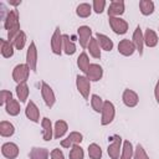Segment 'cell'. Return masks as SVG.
I'll use <instances>...</instances> for the list:
<instances>
[{"label": "cell", "instance_id": "cell-33", "mask_svg": "<svg viewBox=\"0 0 159 159\" xmlns=\"http://www.w3.org/2000/svg\"><path fill=\"white\" fill-rule=\"evenodd\" d=\"M91 12H92V5H89L88 2H82L76 7V14L78 17L86 19L91 15Z\"/></svg>", "mask_w": 159, "mask_h": 159}, {"label": "cell", "instance_id": "cell-1", "mask_svg": "<svg viewBox=\"0 0 159 159\" xmlns=\"http://www.w3.org/2000/svg\"><path fill=\"white\" fill-rule=\"evenodd\" d=\"M30 67L27 63H19L14 67L12 70V80L19 84V83H26L30 76Z\"/></svg>", "mask_w": 159, "mask_h": 159}, {"label": "cell", "instance_id": "cell-39", "mask_svg": "<svg viewBox=\"0 0 159 159\" xmlns=\"http://www.w3.org/2000/svg\"><path fill=\"white\" fill-rule=\"evenodd\" d=\"M106 4H107L106 0H93V2H92V10L96 14H102L104 11Z\"/></svg>", "mask_w": 159, "mask_h": 159}, {"label": "cell", "instance_id": "cell-28", "mask_svg": "<svg viewBox=\"0 0 159 159\" xmlns=\"http://www.w3.org/2000/svg\"><path fill=\"white\" fill-rule=\"evenodd\" d=\"M15 133V127L12 123L7 122V120H1L0 122V135L4 138H9L11 135H14Z\"/></svg>", "mask_w": 159, "mask_h": 159}, {"label": "cell", "instance_id": "cell-22", "mask_svg": "<svg viewBox=\"0 0 159 159\" xmlns=\"http://www.w3.org/2000/svg\"><path fill=\"white\" fill-rule=\"evenodd\" d=\"M143 34H144V45L145 46H148V47H155L158 45L159 39H158V35H157V32L154 30H152V29L148 27V29H145V31Z\"/></svg>", "mask_w": 159, "mask_h": 159}, {"label": "cell", "instance_id": "cell-40", "mask_svg": "<svg viewBox=\"0 0 159 159\" xmlns=\"http://www.w3.org/2000/svg\"><path fill=\"white\" fill-rule=\"evenodd\" d=\"M11 98H12V93H11L10 91L2 89V91L0 92V106H5Z\"/></svg>", "mask_w": 159, "mask_h": 159}, {"label": "cell", "instance_id": "cell-35", "mask_svg": "<svg viewBox=\"0 0 159 159\" xmlns=\"http://www.w3.org/2000/svg\"><path fill=\"white\" fill-rule=\"evenodd\" d=\"M26 34L21 30L17 35H16V37L12 40V43H14V47L16 48V50H22L24 47H25V43H26Z\"/></svg>", "mask_w": 159, "mask_h": 159}, {"label": "cell", "instance_id": "cell-27", "mask_svg": "<svg viewBox=\"0 0 159 159\" xmlns=\"http://www.w3.org/2000/svg\"><path fill=\"white\" fill-rule=\"evenodd\" d=\"M154 9H155V5L152 0H140L139 1V10H140L142 15L149 16L154 12Z\"/></svg>", "mask_w": 159, "mask_h": 159}, {"label": "cell", "instance_id": "cell-26", "mask_svg": "<svg viewBox=\"0 0 159 159\" xmlns=\"http://www.w3.org/2000/svg\"><path fill=\"white\" fill-rule=\"evenodd\" d=\"M50 152L47 148H39V147H34L30 150V159H48Z\"/></svg>", "mask_w": 159, "mask_h": 159}, {"label": "cell", "instance_id": "cell-23", "mask_svg": "<svg viewBox=\"0 0 159 159\" xmlns=\"http://www.w3.org/2000/svg\"><path fill=\"white\" fill-rule=\"evenodd\" d=\"M96 39H97V41H98V45H99V47L102 48V50H104V51H112L113 50V46H114V43H113V41L107 36V35H104V34H99V32H97L96 34Z\"/></svg>", "mask_w": 159, "mask_h": 159}, {"label": "cell", "instance_id": "cell-5", "mask_svg": "<svg viewBox=\"0 0 159 159\" xmlns=\"http://www.w3.org/2000/svg\"><path fill=\"white\" fill-rule=\"evenodd\" d=\"M26 63L32 72L37 71V47L34 41L30 42L26 51Z\"/></svg>", "mask_w": 159, "mask_h": 159}, {"label": "cell", "instance_id": "cell-12", "mask_svg": "<svg viewBox=\"0 0 159 159\" xmlns=\"http://www.w3.org/2000/svg\"><path fill=\"white\" fill-rule=\"evenodd\" d=\"M125 11V6H124V1L123 0H113L111 1L109 6H108V17H119L120 15H123Z\"/></svg>", "mask_w": 159, "mask_h": 159}, {"label": "cell", "instance_id": "cell-20", "mask_svg": "<svg viewBox=\"0 0 159 159\" xmlns=\"http://www.w3.org/2000/svg\"><path fill=\"white\" fill-rule=\"evenodd\" d=\"M14 43L9 40L5 39H0V52L1 56L5 58H10L14 56Z\"/></svg>", "mask_w": 159, "mask_h": 159}, {"label": "cell", "instance_id": "cell-18", "mask_svg": "<svg viewBox=\"0 0 159 159\" xmlns=\"http://www.w3.org/2000/svg\"><path fill=\"white\" fill-rule=\"evenodd\" d=\"M19 25H20V22H19V12H17V10L16 9L10 10L7 12V15L5 16V20H4L5 30L9 31V30H11V29H14V27H16Z\"/></svg>", "mask_w": 159, "mask_h": 159}, {"label": "cell", "instance_id": "cell-3", "mask_svg": "<svg viewBox=\"0 0 159 159\" xmlns=\"http://www.w3.org/2000/svg\"><path fill=\"white\" fill-rule=\"evenodd\" d=\"M62 36H63V34H61V30L57 26L51 37V51L53 55L60 56L62 53V50H63V37Z\"/></svg>", "mask_w": 159, "mask_h": 159}, {"label": "cell", "instance_id": "cell-7", "mask_svg": "<svg viewBox=\"0 0 159 159\" xmlns=\"http://www.w3.org/2000/svg\"><path fill=\"white\" fill-rule=\"evenodd\" d=\"M108 22H109V26L113 30V32L117 35H124L128 31L129 25L122 17H108Z\"/></svg>", "mask_w": 159, "mask_h": 159}, {"label": "cell", "instance_id": "cell-8", "mask_svg": "<svg viewBox=\"0 0 159 159\" xmlns=\"http://www.w3.org/2000/svg\"><path fill=\"white\" fill-rule=\"evenodd\" d=\"M122 147H123V139L119 135H114L113 142L108 145L107 153L111 159H119L120 153H122Z\"/></svg>", "mask_w": 159, "mask_h": 159}, {"label": "cell", "instance_id": "cell-19", "mask_svg": "<svg viewBox=\"0 0 159 159\" xmlns=\"http://www.w3.org/2000/svg\"><path fill=\"white\" fill-rule=\"evenodd\" d=\"M41 127H42V139L45 142H50L53 138V127L51 123V119L47 117H43L41 119Z\"/></svg>", "mask_w": 159, "mask_h": 159}, {"label": "cell", "instance_id": "cell-34", "mask_svg": "<svg viewBox=\"0 0 159 159\" xmlns=\"http://www.w3.org/2000/svg\"><path fill=\"white\" fill-rule=\"evenodd\" d=\"M103 104H104V101L102 99V97H99L98 94H92L91 96V107L94 112L101 113L102 108H103Z\"/></svg>", "mask_w": 159, "mask_h": 159}, {"label": "cell", "instance_id": "cell-15", "mask_svg": "<svg viewBox=\"0 0 159 159\" xmlns=\"http://www.w3.org/2000/svg\"><path fill=\"white\" fill-rule=\"evenodd\" d=\"M25 116L27 117V119H30L34 123L40 122V109L34 101L27 102L26 108H25Z\"/></svg>", "mask_w": 159, "mask_h": 159}, {"label": "cell", "instance_id": "cell-9", "mask_svg": "<svg viewBox=\"0 0 159 159\" xmlns=\"http://www.w3.org/2000/svg\"><path fill=\"white\" fill-rule=\"evenodd\" d=\"M122 101L124 103L125 107L128 108H134L138 106L139 103V96L137 92H134L133 89H129V88H125L123 91V94H122Z\"/></svg>", "mask_w": 159, "mask_h": 159}, {"label": "cell", "instance_id": "cell-13", "mask_svg": "<svg viewBox=\"0 0 159 159\" xmlns=\"http://www.w3.org/2000/svg\"><path fill=\"white\" fill-rule=\"evenodd\" d=\"M82 140H83V135H82L80 132H71L65 139L61 140V147H62V148L71 149L73 145L80 144Z\"/></svg>", "mask_w": 159, "mask_h": 159}, {"label": "cell", "instance_id": "cell-24", "mask_svg": "<svg viewBox=\"0 0 159 159\" xmlns=\"http://www.w3.org/2000/svg\"><path fill=\"white\" fill-rule=\"evenodd\" d=\"M15 92H16V96H17V99L21 102V103H25L29 98V94H30V89H29V86L27 83H19L15 88Z\"/></svg>", "mask_w": 159, "mask_h": 159}, {"label": "cell", "instance_id": "cell-36", "mask_svg": "<svg viewBox=\"0 0 159 159\" xmlns=\"http://www.w3.org/2000/svg\"><path fill=\"white\" fill-rule=\"evenodd\" d=\"M88 157L91 159H102V149L97 143L88 145Z\"/></svg>", "mask_w": 159, "mask_h": 159}, {"label": "cell", "instance_id": "cell-43", "mask_svg": "<svg viewBox=\"0 0 159 159\" xmlns=\"http://www.w3.org/2000/svg\"><path fill=\"white\" fill-rule=\"evenodd\" d=\"M9 4L12 5V6H17V5L21 4V0H17V1H10V0H9Z\"/></svg>", "mask_w": 159, "mask_h": 159}, {"label": "cell", "instance_id": "cell-10", "mask_svg": "<svg viewBox=\"0 0 159 159\" xmlns=\"http://www.w3.org/2000/svg\"><path fill=\"white\" fill-rule=\"evenodd\" d=\"M77 35H78V41L82 48H87L89 40L92 39V29L87 25H82L77 29Z\"/></svg>", "mask_w": 159, "mask_h": 159}, {"label": "cell", "instance_id": "cell-14", "mask_svg": "<svg viewBox=\"0 0 159 159\" xmlns=\"http://www.w3.org/2000/svg\"><path fill=\"white\" fill-rule=\"evenodd\" d=\"M135 51H137V50H135V46H134V43H133L132 40H129V39H123V40H120V41L118 42V52H119L120 55L128 57V56H132Z\"/></svg>", "mask_w": 159, "mask_h": 159}, {"label": "cell", "instance_id": "cell-38", "mask_svg": "<svg viewBox=\"0 0 159 159\" xmlns=\"http://www.w3.org/2000/svg\"><path fill=\"white\" fill-rule=\"evenodd\" d=\"M133 159H149V157H148V154H147V152L142 144H137V147L134 148Z\"/></svg>", "mask_w": 159, "mask_h": 159}, {"label": "cell", "instance_id": "cell-41", "mask_svg": "<svg viewBox=\"0 0 159 159\" xmlns=\"http://www.w3.org/2000/svg\"><path fill=\"white\" fill-rule=\"evenodd\" d=\"M50 158H51V159H65V154H63V152H62L61 149L55 148V149L51 150Z\"/></svg>", "mask_w": 159, "mask_h": 159}, {"label": "cell", "instance_id": "cell-4", "mask_svg": "<svg viewBox=\"0 0 159 159\" xmlns=\"http://www.w3.org/2000/svg\"><path fill=\"white\" fill-rule=\"evenodd\" d=\"M76 87H77V91L80 92V94L84 99H88L89 92H91V81L87 78V76L77 75V77H76Z\"/></svg>", "mask_w": 159, "mask_h": 159}, {"label": "cell", "instance_id": "cell-16", "mask_svg": "<svg viewBox=\"0 0 159 159\" xmlns=\"http://www.w3.org/2000/svg\"><path fill=\"white\" fill-rule=\"evenodd\" d=\"M132 41L135 46V50L139 52V55L142 56L143 55V48H144V34L140 29V26L138 25L133 32V36H132Z\"/></svg>", "mask_w": 159, "mask_h": 159}, {"label": "cell", "instance_id": "cell-17", "mask_svg": "<svg viewBox=\"0 0 159 159\" xmlns=\"http://www.w3.org/2000/svg\"><path fill=\"white\" fill-rule=\"evenodd\" d=\"M87 78L91 81V82H98L102 76H103V68L101 65L98 63H91L89 67H88V71L86 73Z\"/></svg>", "mask_w": 159, "mask_h": 159}, {"label": "cell", "instance_id": "cell-29", "mask_svg": "<svg viewBox=\"0 0 159 159\" xmlns=\"http://www.w3.org/2000/svg\"><path fill=\"white\" fill-rule=\"evenodd\" d=\"M87 50L89 51V55L93 57V58H101V47L98 45V41L96 37H92L88 42V46H87Z\"/></svg>", "mask_w": 159, "mask_h": 159}, {"label": "cell", "instance_id": "cell-2", "mask_svg": "<svg viewBox=\"0 0 159 159\" xmlns=\"http://www.w3.org/2000/svg\"><path fill=\"white\" fill-rule=\"evenodd\" d=\"M116 117V107L111 101H104L102 112H101V124L108 125L113 122Z\"/></svg>", "mask_w": 159, "mask_h": 159}, {"label": "cell", "instance_id": "cell-32", "mask_svg": "<svg viewBox=\"0 0 159 159\" xmlns=\"http://www.w3.org/2000/svg\"><path fill=\"white\" fill-rule=\"evenodd\" d=\"M134 154V148L133 144L129 140H124L123 142V147H122V153H120V158L119 159H132Z\"/></svg>", "mask_w": 159, "mask_h": 159}, {"label": "cell", "instance_id": "cell-37", "mask_svg": "<svg viewBox=\"0 0 159 159\" xmlns=\"http://www.w3.org/2000/svg\"><path fill=\"white\" fill-rule=\"evenodd\" d=\"M70 159H83L84 158V150L80 144H76L71 148L70 154H68Z\"/></svg>", "mask_w": 159, "mask_h": 159}, {"label": "cell", "instance_id": "cell-6", "mask_svg": "<svg viewBox=\"0 0 159 159\" xmlns=\"http://www.w3.org/2000/svg\"><path fill=\"white\" fill-rule=\"evenodd\" d=\"M41 96H42L45 104L48 108H52L55 102H56V96H55V92L51 88V86L48 83H46L45 81L41 82Z\"/></svg>", "mask_w": 159, "mask_h": 159}, {"label": "cell", "instance_id": "cell-42", "mask_svg": "<svg viewBox=\"0 0 159 159\" xmlns=\"http://www.w3.org/2000/svg\"><path fill=\"white\" fill-rule=\"evenodd\" d=\"M154 97H155V101H157V103L159 106V80L157 81L155 87H154Z\"/></svg>", "mask_w": 159, "mask_h": 159}, {"label": "cell", "instance_id": "cell-30", "mask_svg": "<svg viewBox=\"0 0 159 159\" xmlns=\"http://www.w3.org/2000/svg\"><path fill=\"white\" fill-rule=\"evenodd\" d=\"M89 57H88V55L86 53V52H82V53H80V56L77 57V66H78V68L81 70V72L82 73H87V71H88V67H89Z\"/></svg>", "mask_w": 159, "mask_h": 159}, {"label": "cell", "instance_id": "cell-11", "mask_svg": "<svg viewBox=\"0 0 159 159\" xmlns=\"http://www.w3.org/2000/svg\"><path fill=\"white\" fill-rule=\"evenodd\" d=\"M19 153H20V149L16 143L6 142L1 145V154L6 159H16L19 157Z\"/></svg>", "mask_w": 159, "mask_h": 159}, {"label": "cell", "instance_id": "cell-21", "mask_svg": "<svg viewBox=\"0 0 159 159\" xmlns=\"http://www.w3.org/2000/svg\"><path fill=\"white\" fill-rule=\"evenodd\" d=\"M68 130V124L66 120L63 119H58L56 120L55 125H53V138L55 139H60L62 138Z\"/></svg>", "mask_w": 159, "mask_h": 159}, {"label": "cell", "instance_id": "cell-25", "mask_svg": "<svg viewBox=\"0 0 159 159\" xmlns=\"http://www.w3.org/2000/svg\"><path fill=\"white\" fill-rule=\"evenodd\" d=\"M20 103H19V101L17 99H15V98H11L6 104H5V111H6V113L9 114V116H11V117H16L19 113H20Z\"/></svg>", "mask_w": 159, "mask_h": 159}, {"label": "cell", "instance_id": "cell-31", "mask_svg": "<svg viewBox=\"0 0 159 159\" xmlns=\"http://www.w3.org/2000/svg\"><path fill=\"white\" fill-rule=\"evenodd\" d=\"M62 37H63V52L66 55H68V56H72L76 52V45H75V42L66 34H63Z\"/></svg>", "mask_w": 159, "mask_h": 159}]
</instances>
